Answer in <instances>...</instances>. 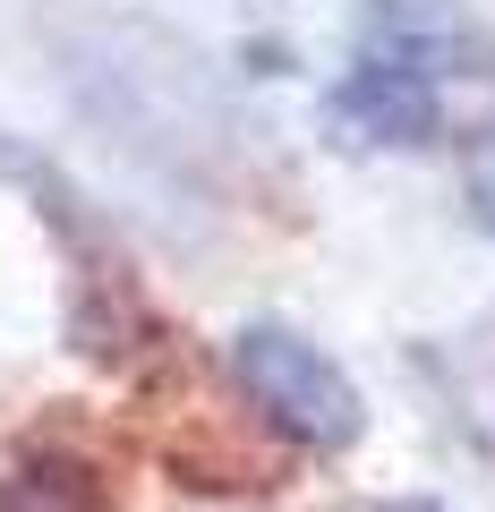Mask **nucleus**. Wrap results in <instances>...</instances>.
I'll return each mask as SVG.
<instances>
[{
  "label": "nucleus",
  "mask_w": 495,
  "mask_h": 512,
  "mask_svg": "<svg viewBox=\"0 0 495 512\" xmlns=\"http://www.w3.org/2000/svg\"><path fill=\"white\" fill-rule=\"evenodd\" d=\"M367 512H444V504H427V495H393V504H367Z\"/></svg>",
  "instance_id": "7"
},
{
  "label": "nucleus",
  "mask_w": 495,
  "mask_h": 512,
  "mask_svg": "<svg viewBox=\"0 0 495 512\" xmlns=\"http://www.w3.org/2000/svg\"><path fill=\"white\" fill-rule=\"evenodd\" d=\"M231 376H239V393H248L291 444H308V453H350L359 427H367L359 384L333 367V350H316L308 333H291V325H239L231 333Z\"/></svg>",
  "instance_id": "2"
},
{
  "label": "nucleus",
  "mask_w": 495,
  "mask_h": 512,
  "mask_svg": "<svg viewBox=\"0 0 495 512\" xmlns=\"http://www.w3.org/2000/svg\"><path fill=\"white\" fill-rule=\"evenodd\" d=\"M461 197H470V222L495 239V111L470 128V154H461Z\"/></svg>",
  "instance_id": "6"
},
{
  "label": "nucleus",
  "mask_w": 495,
  "mask_h": 512,
  "mask_svg": "<svg viewBox=\"0 0 495 512\" xmlns=\"http://www.w3.org/2000/svg\"><path fill=\"white\" fill-rule=\"evenodd\" d=\"M359 52L410 60L427 77H487L495 69V35L470 9H453V0H367Z\"/></svg>",
  "instance_id": "4"
},
{
  "label": "nucleus",
  "mask_w": 495,
  "mask_h": 512,
  "mask_svg": "<svg viewBox=\"0 0 495 512\" xmlns=\"http://www.w3.org/2000/svg\"><path fill=\"white\" fill-rule=\"evenodd\" d=\"M137 52H146V26H94L86 43H69V86L129 146H180L188 128L205 120L197 60L171 52L163 35H154V60H137Z\"/></svg>",
  "instance_id": "1"
},
{
  "label": "nucleus",
  "mask_w": 495,
  "mask_h": 512,
  "mask_svg": "<svg viewBox=\"0 0 495 512\" xmlns=\"http://www.w3.org/2000/svg\"><path fill=\"white\" fill-rule=\"evenodd\" d=\"M0 512H111V487L77 453H26L0 470Z\"/></svg>",
  "instance_id": "5"
},
{
  "label": "nucleus",
  "mask_w": 495,
  "mask_h": 512,
  "mask_svg": "<svg viewBox=\"0 0 495 512\" xmlns=\"http://www.w3.org/2000/svg\"><path fill=\"white\" fill-rule=\"evenodd\" d=\"M333 120L359 146H427L444 128V77L410 69V60H385V52H359L350 77L333 86Z\"/></svg>",
  "instance_id": "3"
}]
</instances>
